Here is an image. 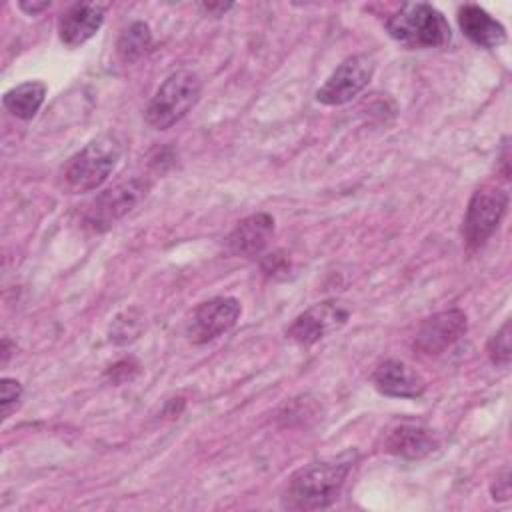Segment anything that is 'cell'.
<instances>
[{
	"label": "cell",
	"instance_id": "6da1fadb",
	"mask_svg": "<svg viewBox=\"0 0 512 512\" xmlns=\"http://www.w3.org/2000/svg\"><path fill=\"white\" fill-rule=\"evenodd\" d=\"M354 454L346 452L332 460L312 462L298 468L286 482L282 506L288 510H322L340 494L352 466Z\"/></svg>",
	"mask_w": 512,
	"mask_h": 512
},
{
	"label": "cell",
	"instance_id": "7a4b0ae2",
	"mask_svg": "<svg viewBox=\"0 0 512 512\" xmlns=\"http://www.w3.org/2000/svg\"><path fill=\"white\" fill-rule=\"evenodd\" d=\"M124 152V140L118 132H104L92 138L84 148L72 154L60 170L62 188L70 194L92 192L100 188L116 168Z\"/></svg>",
	"mask_w": 512,
	"mask_h": 512
},
{
	"label": "cell",
	"instance_id": "3957f363",
	"mask_svg": "<svg viewBox=\"0 0 512 512\" xmlns=\"http://www.w3.org/2000/svg\"><path fill=\"white\" fill-rule=\"evenodd\" d=\"M386 32L398 44L412 50L442 48L452 38V30L444 14L426 2L402 4L386 18Z\"/></svg>",
	"mask_w": 512,
	"mask_h": 512
},
{
	"label": "cell",
	"instance_id": "277c9868",
	"mask_svg": "<svg viewBox=\"0 0 512 512\" xmlns=\"http://www.w3.org/2000/svg\"><path fill=\"white\" fill-rule=\"evenodd\" d=\"M202 80L192 70L172 72L150 98L144 118L156 130H166L180 122L200 100Z\"/></svg>",
	"mask_w": 512,
	"mask_h": 512
},
{
	"label": "cell",
	"instance_id": "5b68a950",
	"mask_svg": "<svg viewBox=\"0 0 512 512\" xmlns=\"http://www.w3.org/2000/svg\"><path fill=\"white\" fill-rule=\"evenodd\" d=\"M508 202V192L500 186H482L472 194L462 224L464 244L470 250L480 248L498 230Z\"/></svg>",
	"mask_w": 512,
	"mask_h": 512
},
{
	"label": "cell",
	"instance_id": "8992f818",
	"mask_svg": "<svg viewBox=\"0 0 512 512\" xmlns=\"http://www.w3.org/2000/svg\"><path fill=\"white\" fill-rule=\"evenodd\" d=\"M146 190L148 184L142 178H130L104 190L84 206L82 224L94 232L108 230L146 196Z\"/></svg>",
	"mask_w": 512,
	"mask_h": 512
},
{
	"label": "cell",
	"instance_id": "52a82bcc",
	"mask_svg": "<svg viewBox=\"0 0 512 512\" xmlns=\"http://www.w3.org/2000/svg\"><path fill=\"white\" fill-rule=\"evenodd\" d=\"M376 62L370 54H352L316 90V100L324 106H342L356 98L372 80Z\"/></svg>",
	"mask_w": 512,
	"mask_h": 512
},
{
	"label": "cell",
	"instance_id": "ba28073f",
	"mask_svg": "<svg viewBox=\"0 0 512 512\" xmlns=\"http://www.w3.org/2000/svg\"><path fill=\"white\" fill-rule=\"evenodd\" d=\"M240 312L242 306L232 296H214L204 300L194 308L186 324V336L192 344H208L234 328Z\"/></svg>",
	"mask_w": 512,
	"mask_h": 512
},
{
	"label": "cell",
	"instance_id": "9c48e42d",
	"mask_svg": "<svg viewBox=\"0 0 512 512\" xmlns=\"http://www.w3.org/2000/svg\"><path fill=\"white\" fill-rule=\"evenodd\" d=\"M348 318L350 310L344 304L336 300H324L298 314L286 328V338L300 346H312L332 332H338L348 322Z\"/></svg>",
	"mask_w": 512,
	"mask_h": 512
},
{
	"label": "cell",
	"instance_id": "30bf717a",
	"mask_svg": "<svg viewBox=\"0 0 512 512\" xmlns=\"http://www.w3.org/2000/svg\"><path fill=\"white\" fill-rule=\"evenodd\" d=\"M468 330V318L460 308H450L428 316L416 336L414 350L426 356H438L452 344H456Z\"/></svg>",
	"mask_w": 512,
	"mask_h": 512
},
{
	"label": "cell",
	"instance_id": "8fae6325",
	"mask_svg": "<svg viewBox=\"0 0 512 512\" xmlns=\"http://www.w3.org/2000/svg\"><path fill=\"white\" fill-rule=\"evenodd\" d=\"M108 8H110L108 2L70 4L58 18L60 42L68 48H76L88 42L100 30Z\"/></svg>",
	"mask_w": 512,
	"mask_h": 512
},
{
	"label": "cell",
	"instance_id": "7c38bea8",
	"mask_svg": "<svg viewBox=\"0 0 512 512\" xmlns=\"http://www.w3.org/2000/svg\"><path fill=\"white\" fill-rule=\"evenodd\" d=\"M372 382L380 394L390 398H420L426 392V380L396 358L380 362L372 372Z\"/></svg>",
	"mask_w": 512,
	"mask_h": 512
},
{
	"label": "cell",
	"instance_id": "4fadbf2b",
	"mask_svg": "<svg viewBox=\"0 0 512 512\" xmlns=\"http://www.w3.org/2000/svg\"><path fill=\"white\" fill-rule=\"evenodd\" d=\"M274 234V218L268 212H256L240 220L226 238V248L234 256L260 254Z\"/></svg>",
	"mask_w": 512,
	"mask_h": 512
},
{
	"label": "cell",
	"instance_id": "5bb4252c",
	"mask_svg": "<svg viewBox=\"0 0 512 512\" xmlns=\"http://www.w3.org/2000/svg\"><path fill=\"white\" fill-rule=\"evenodd\" d=\"M458 26L462 34L480 48L492 50L506 42V28L476 4H462L458 8Z\"/></svg>",
	"mask_w": 512,
	"mask_h": 512
},
{
	"label": "cell",
	"instance_id": "9a60e30c",
	"mask_svg": "<svg viewBox=\"0 0 512 512\" xmlns=\"http://www.w3.org/2000/svg\"><path fill=\"white\" fill-rule=\"evenodd\" d=\"M438 446L434 434L428 428L416 424H400L396 426L384 442V450L388 454L406 458V460H420L434 452Z\"/></svg>",
	"mask_w": 512,
	"mask_h": 512
},
{
	"label": "cell",
	"instance_id": "2e32d148",
	"mask_svg": "<svg viewBox=\"0 0 512 512\" xmlns=\"http://www.w3.org/2000/svg\"><path fill=\"white\" fill-rule=\"evenodd\" d=\"M46 98V84L38 80L22 82L4 92V108L18 120H32Z\"/></svg>",
	"mask_w": 512,
	"mask_h": 512
},
{
	"label": "cell",
	"instance_id": "e0dca14e",
	"mask_svg": "<svg viewBox=\"0 0 512 512\" xmlns=\"http://www.w3.org/2000/svg\"><path fill=\"white\" fill-rule=\"evenodd\" d=\"M152 44V32L146 22H132L126 26L116 40V54L124 64H132L144 56Z\"/></svg>",
	"mask_w": 512,
	"mask_h": 512
},
{
	"label": "cell",
	"instance_id": "ac0fdd59",
	"mask_svg": "<svg viewBox=\"0 0 512 512\" xmlns=\"http://www.w3.org/2000/svg\"><path fill=\"white\" fill-rule=\"evenodd\" d=\"M140 332H142V318L136 316V310H126L112 320L110 342L128 344V342L136 340Z\"/></svg>",
	"mask_w": 512,
	"mask_h": 512
},
{
	"label": "cell",
	"instance_id": "d6986e66",
	"mask_svg": "<svg viewBox=\"0 0 512 512\" xmlns=\"http://www.w3.org/2000/svg\"><path fill=\"white\" fill-rule=\"evenodd\" d=\"M488 358L494 366H502L506 368L510 364V356H512V348H510V320H506L500 330H496V334L488 340L486 346Z\"/></svg>",
	"mask_w": 512,
	"mask_h": 512
},
{
	"label": "cell",
	"instance_id": "ffe728a7",
	"mask_svg": "<svg viewBox=\"0 0 512 512\" xmlns=\"http://www.w3.org/2000/svg\"><path fill=\"white\" fill-rule=\"evenodd\" d=\"M20 398H22V384L14 378L4 376L0 380V408H2V418L4 420L20 404Z\"/></svg>",
	"mask_w": 512,
	"mask_h": 512
},
{
	"label": "cell",
	"instance_id": "44dd1931",
	"mask_svg": "<svg viewBox=\"0 0 512 512\" xmlns=\"http://www.w3.org/2000/svg\"><path fill=\"white\" fill-rule=\"evenodd\" d=\"M490 494L494 500H508L510 498V470L504 466L498 474L496 480L490 486Z\"/></svg>",
	"mask_w": 512,
	"mask_h": 512
},
{
	"label": "cell",
	"instance_id": "7402d4cb",
	"mask_svg": "<svg viewBox=\"0 0 512 512\" xmlns=\"http://www.w3.org/2000/svg\"><path fill=\"white\" fill-rule=\"evenodd\" d=\"M286 270H288V262L282 258V254H270L264 260V272L268 274L276 276V272H286Z\"/></svg>",
	"mask_w": 512,
	"mask_h": 512
},
{
	"label": "cell",
	"instance_id": "603a6c76",
	"mask_svg": "<svg viewBox=\"0 0 512 512\" xmlns=\"http://www.w3.org/2000/svg\"><path fill=\"white\" fill-rule=\"evenodd\" d=\"M18 6H20V10H24L26 14L36 16V14H40L42 10H48V8H50V2H20Z\"/></svg>",
	"mask_w": 512,
	"mask_h": 512
},
{
	"label": "cell",
	"instance_id": "cb8c5ba5",
	"mask_svg": "<svg viewBox=\"0 0 512 512\" xmlns=\"http://www.w3.org/2000/svg\"><path fill=\"white\" fill-rule=\"evenodd\" d=\"M200 8L206 12V14H210V16H222L226 10H230L232 8V4H200Z\"/></svg>",
	"mask_w": 512,
	"mask_h": 512
},
{
	"label": "cell",
	"instance_id": "d4e9b609",
	"mask_svg": "<svg viewBox=\"0 0 512 512\" xmlns=\"http://www.w3.org/2000/svg\"><path fill=\"white\" fill-rule=\"evenodd\" d=\"M8 358H10V340L4 338L2 340V366L8 364Z\"/></svg>",
	"mask_w": 512,
	"mask_h": 512
}]
</instances>
